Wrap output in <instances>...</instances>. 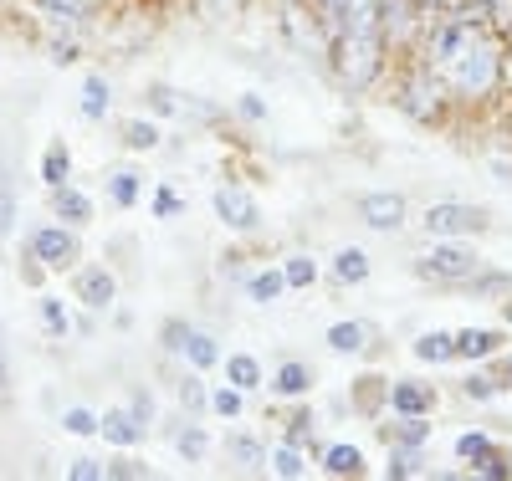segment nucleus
Instances as JSON below:
<instances>
[{
  "label": "nucleus",
  "instance_id": "obj_40",
  "mask_svg": "<svg viewBox=\"0 0 512 481\" xmlns=\"http://www.w3.org/2000/svg\"><path fill=\"white\" fill-rule=\"evenodd\" d=\"M472 471L487 476V481H507V476H512V451H507V456H502V451H487L482 461H472Z\"/></svg>",
  "mask_w": 512,
  "mask_h": 481
},
{
  "label": "nucleus",
  "instance_id": "obj_43",
  "mask_svg": "<svg viewBox=\"0 0 512 481\" xmlns=\"http://www.w3.org/2000/svg\"><path fill=\"white\" fill-rule=\"evenodd\" d=\"M67 476H72V481H108V461H98V456H77V461L67 466Z\"/></svg>",
  "mask_w": 512,
  "mask_h": 481
},
{
  "label": "nucleus",
  "instance_id": "obj_54",
  "mask_svg": "<svg viewBox=\"0 0 512 481\" xmlns=\"http://www.w3.org/2000/svg\"><path fill=\"white\" fill-rule=\"evenodd\" d=\"M502 323H507V328H512V297H507V302H502Z\"/></svg>",
  "mask_w": 512,
  "mask_h": 481
},
{
  "label": "nucleus",
  "instance_id": "obj_12",
  "mask_svg": "<svg viewBox=\"0 0 512 481\" xmlns=\"http://www.w3.org/2000/svg\"><path fill=\"white\" fill-rule=\"evenodd\" d=\"M497 348H502V333H497V328H461V333H456V359H466V364L492 359Z\"/></svg>",
  "mask_w": 512,
  "mask_h": 481
},
{
  "label": "nucleus",
  "instance_id": "obj_6",
  "mask_svg": "<svg viewBox=\"0 0 512 481\" xmlns=\"http://www.w3.org/2000/svg\"><path fill=\"white\" fill-rule=\"evenodd\" d=\"M26 251L41 261L47 272H72L77 261H82V241H77V226H67V221H52V226H36L31 231V241H26Z\"/></svg>",
  "mask_w": 512,
  "mask_h": 481
},
{
  "label": "nucleus",
  "instance_id": "obj_53",
  "mask_svg": "<svg viewBox=\"0 0 512 481\" xmlns=\"http://www.w3.org/2000/svg\"><path fill=\"white\" fill-rule=\"evenodd\" d=\"M497 384H502V389H512V354L502 359V379H497Z\"/></svg>",
  "mask_w": 512,
  "mask_h": 481
},
{
  "label": "nucleus",
  "instance_id": "obj_3",
  "mask_svg": "<svg viewBox=\"0 0 512 481\" xmlns=\"http://www.w3.org/2000/svg\"><path fill=\"white\" fill-rule=\"evenodd\" d=\"M446 98H451V87H446V77L431 67V62H415L410 67V77L400 82V113L405 118H415V123H436L441 118V108H446Z\"/></svg>",
  "mask_w": 512,
  "mask_h": 481
},
{
  "label": "nucleus",
  "instance_id": "obj_13",
  "mask_svg": "<svg viewBox=\"0 0 512 481\" xmlns=\"http://www.w3.org/2000/svg\"><path fill=\"white\" fill-rule=\"evenodd\" d=\"M52 215H57V221H67V226H88L93 221V200L82 195V190H72V185H57L52 190Z\"/></svg>",
  "mask_w": 512,
  "mask_h": 481
},
{
  "label": "nucleus",
  "instance_id": "obj_4",
  "mask_svg": "<svg viewBox=\"0 0 512 481\" xmlns=\"http://www.w3.org/2000/svg\"><path fill=\"white\" fill-rule=\"evenodd\" d=\"M425 236L431 241H466V236H482L492 221H487V210L482 205H466V200H436V205H425Z\"/></svg>",
  "mask_w": 512,
  "mask_h": 481
},
{
  "label": "nucleus",
  "instance_id": "obj_41",
  "mask_svg": "<svg viewBox=\"0 0 512 481\" xmlns=\"http://www.w3.org/2000/svg\"><path fill=\"white\" fill-rule=\"evenodd\" d=\"M287 446H313V410L287 415Z\"/></svg>",
  "mask_w": 512,
  "mask_h": 481
},
{
  "label": "nucleus",
  "instance_id": "obj_26",
  "mask_svg": "<svg viewBox=\"0 0 512 481\" xmlns=\"http://www.w3.org/2000/svg\"><path fill=\"white\" fill-rule=\"evenodd\" d=\"M364 343H369V323H333L328 328L333 354H364Z\"/></svg>",
  "mask_w": 512,
  "mask_h": 481
},
{
  "label": "nucleus",
  "instance_id": "obj_25",
  "mask_svg": "<svg viewBox=\"0 0 512 481\" xmlns=\"http://www.w3.org/2000/svg\"><path fill=\"white\" fill-rule=\"evenodd\" d=\"M267 471L272 476H282V481H297V476H308V456H303V446H277L272 456H267Z\"/></svg>",
  "mask_w": 512,
  "mask_h": 481
},
{
  "label": "nucleus",
  "instance_id": "obj_19",
  "mask_svg": "<svg viewBox=\"0 0 512 481\" xmlns=\"http://www.w3.org/2000/svg\"><path fill=\"white\" fill-rule=\"evenodd\" d=\"M139 195H144V174H139V169H113V174H108V200H113L118 210H134Z\"/></svg>",
  "mask_w": 512,
  "mask_h": 481
},
{
  "label": "nucleus",
  "instance_id": "obj_45",
  "mask_svg": "<svg viewBox=\"0 0 512 481\" xmlns=\"http://www.w3.org/2000/svg\"><path fill=\"white\" fill-rule=\"evenodd\" d=\"M16 221H21V205H16L11 185H0V241H6V236L16 231Z\"/></svg>",
  "mask_w": 512,
  "mask_h": 481
},
{
  "label": "nucleus",
  "instance_id": "obj_36",
  "mask_svg": "<svg viewBox=\"0 0 512 481\" xmlns=\"http://www.w3.org/2000/svg\"><path fill=\"white\" fill-rule=\"evenodd\" d=\"M226 456L241 461V466H267V446L246 441V435H231V441H226Z\"/></svg>",
  "mask_w": 512,
  "mask_h": 481
},
{
  "label": "nucleus",
  "instance_id": "obj_7",
  "mask_svg": "<svg viewBox=\"0 0 512 481\" xmlns=\"http://www.w3.org/2000/svg\"><path fill=\"white\" fill-rule=\"evenodd\" d=\"M210 205H216V215H221L226 231H241V236H246V231L262 226V205H256V195L241 190V185H221Z\"/></svg>",
  "mask_w": 512,
  "mask_h": 481
},
{
  "label": "nucleus",
  "instance_id": "obj_37",
  "mask_svg": "<svg viewBox=\"0 0 512 481\" xmlns=\"http://www.w3.org/2000/svg\"><path fill=\"white\" fill-rule=\"evenodd\" d=\"M210 410H216V415H226V420H236V415L246 410V389H236V384L216 389V395H210Z\"/></svg>",
  "mask_w": 512,
  "mask_h": 481
},
{
  "label": "nucleus",
  "instance_id": "obj_15",
  "mask_svg": "<svg viewBox=\"0 0 512 481\" xmlns=\"http://www.w3.org/2000/svg\"><path fill=\"white\" fill-rule=\"evenodd\" d=\"M272 389H277L282 400H303L308 389H313V369H308L303 359H287V364L272 374Z\"/></svg>",
  "mask_w": 512,
  "mask_h": 481
},
{
  "label": "nucleus",
  "instance_id": "obj_27",
  "mask_svg": "<svg viewBox=\"0 0 512 481\" xmlns=\"http://www.w3.org/2000/svg\"><path fill=\"white\" fill-rule=\"evenodd\" d=\"M282 292H287V277H282V267H267V272L246 277V297H251V302H262V308H267V302H277Z\"/></svg>",
  "mask_w": 512,
  "mask_h": 481
},
{
  "label": "nucleus",
  "instance_id": "obj_17",
  "mask_svg": "<svg viewBox=\"0 0 512 481\" xmlns=\"http://www.w3.org/2000/svg\"><path fill=\"white\" fill-rule=\"evenodd\" d=\"M67 180H72V149H67L62 139H52L47 154H41V185L57 190V185H67Z\"/></svg>",
  "mask_w": 512,
  "mask_h": 481
},
{
  "label": "nucleus",
  "instance_id": "obj_16",
  "mask_svg": "<svg viewBox=\"0 0 512 481\" xmlns=\"http://www.w3.org/2000/svg\"><path fill=\"white\" fill-rule=\"evenodd\" d=\"M400 425H379L384 446H425L431 441V425H425V415H395Z\"/></svg>",
  "mask_w": 512,
  "mask_h": 481
},
{
  "label": "nucleus",
  "instance_id": "obj_18",
  "mask_svg": "<svg viewBox=\"0 0 512 481\" xmlns=\"http://www.w3.org/2000/svg\"><path fill=\"white\" fill-rule=\"evenodd\" d=\"M226 384L246 389V395H251V389H262V384H267L262 359H256V354H231V359H226Z\"/></svg>",
  "mask_w": 512,
  "mask_h": 481
},
{
  "label": "nucleus",
  "instance_id": "obj_46",
  "mask_svg": "<svg viewBox=\"0 0 512 481\" xmlns=\"http://www.w3.org/2000/svg\"><path fill=\"white\" fill-rule=\"evenodd\" d=\"M180 210H185V200H180L175 190H169V185L154 195V215H159V221H169V215H180Z\"/></svg>",
  "mask_w": 512,
  "mask_h": 481
},
{
  "label": "nucleus",
  "instance_id": "obj_58",
  "mask_svg": "<svg viewBox=\"0 0 512 481\" xmlns=\"http://www.w3.org/2000/svg\"><path fill=\"white\" fill-rule=\"evenodd\" d=\"M282 6H287V0H282Z\"/></svg>",
  "mask_w": 512,
  "mask_h": 481
},
{
  "label": "nucleus",
  "instance_id": "obj_49",
  "mask_svg": "<svg viewBox=\"0 0 512 481\" xmlns=\"http://www.w3.org/2000/svg\"><path fill=\"white\" fill-rule=\"evenodd\" d=\"M128 410H134L144 425H154V395H149V389H134V400H128Z\"/></svg>",
  "mask_w": 512,
  "mask_h": 481
},
{
  "label": "nucleus",
  "instance_id": "obj_21",
  "mask_svg": "<svg viewBox=\"0 0 512 481\" xmlns=\"http://www.w3.org/2000/svg\"><path fill=\"white\" fill-rule=\"evenodd\" d=\"M82 118H88V123H103L108 118V108H113V87H108V77H88V82H82Z\"/></svg>",
  "mask_w": 512,
  "mask_h": 481
},
{
  "label": "nucleus",
  "instance_id": "obj_20",
  "mask_svg": "<svg viewBox=\"0 0 512 481\" xmlns=\"http://www.w3.org/2000/svg\"><path fill=\"white\" fill-rule=\"evenodd\" d=\"M180 354H185V364L190 369H216L221 364V343L216 338H210V333H200V328H190V338H185V348H180Z\"/></svg>",
  "mask_w": 512,
  "mask_h": 481
},
{
  "label": "nucleus",
  "instance_id": "obj_31",
  "mask_svg": "<svg viewBox=\"0 0 512 481\" xmlns=\"http://www.w3.org/2000/svg\"><path fill=\"white\" fill-rule=\"evenodd\" d=\"M282 277H287V292H303L318 282V261L313 256H287L282 261Z\"/></svg>",
  "mask_w": 512,
  "mask_h": 481
},
{
  "label": "nucleus",
  "instance_id": "obj_39",
  "mask_svg": "<svg viewBox=\"0 0 512 481\" xmlns=\"http://www.w3.org/2000/svg\"><path fill=\"white\" fill-rule=\"evenodd\" d=\"M98 425H103V420H98L93 410H82V405L62 410V430H67V435H98Z\"/></svg>",
  "mask_w": 512,
  "mask_h": 481
},
{
  "label": "nucleus",
  "instance_id": "obj_29",
  "mask_svg": "<svg viewBox=\"0 0 512 481\" xmlns=\"http://www.w3.org/2000/svg\"><path fill=\"white\" fill-rule=\"evenodd\" d=\"M36 313H41V328H47L57 343L72 338V318H67V308H62V297H41V302H36Z\"/></svg>",
  "mask_w": 512,
  "mask_h": 481
},
{
  "label": "nucleus",
  "instance_id": "obj_9",
  "mask_svg": "<svg viewBox=\"0 0 512 481\" xmlns=\"http://www.w3.org/2000/svg\"><path fill=\"white\" fill-rule=\"evenodd\" d=\"M72 292H77V302L88 313H103V308H113V302H118V282H113L108 267H77Z\"/></svg>",
  "mask_w": 512,
  "mask_h": 481
},
{
  "label": "nucleus",
  "instance_id": "obj_47",
  "mask_svg": "<svg viewBox=\"0 0 512 481\" xmlns=\"http://www.w3.org/2000/svg\"><path fill=\"white\" fill-rule=\"evenodd\" d=\"M185 338H190V323H180V318H169V323H164V348H169V354H180Z\"/></svg>",
  "mask_w": 512,
  "mask_h": 481
},
{
  "label": "nucleus",
  "instance_id": "obj_2",
  "mask_svg": "<svg viewBox=\"0 0 512 481\" xmlns=\"http://www.w3.org/2000/svg\"><path fill=\"white\" fill-rule=\"evenodd\" d=\"M384 36H369V31H338L328 41V57H333V72L349 93H364L369 82H379L384 72Z\"/></svg>",
  "mask_w": 512,
  "mask_h": 481
},
{
  "label": "nucleus",
  "instance_id": "obj_23",
  "mask_svg": "<svg viewBox=\"0 0 512 481\" xmlns=\"http://www.w3.org/2000/svg\"><path fill=\"white\" fill-rule=\"evenodd\" d=\"M379 405L390 410V384H384L379 374H364V379H359V389H354V410H359L364 420H374V415H379Z\"/></svg>",
  "mask_w": 512,
  "mask_h": 481
},
{
  "label": "nucleus",
  "instance_id": "obj_8",
  "mask_svg": "<svg viewBox=\"0 0 512 481\" xmlns=\"http://www.w3.org/2000/svg\"><path fill=\"white\" fill-rule=\"evenodd\" d=\"M359 221H364L369 231L395 236V231L405 226V195H395V190H374V195H364V200H359Z\"/></svg>",
  "mask_w": 512,
  "mask_h": 481
},
{
  "label": "nucleus",
  "instance_id": "obj_10",
  "mask_svg": "<svg viewBox=\"0 0 512 481\" xmlns=\"http://www.w3.org/2000/svg\"><path fill=\"white\" fill-rule=\"evenodd\" d=\"M103 425H98V435L108 446H118V451H134V446H144V435H149V425L128 410V405H113V410H103L98 415Z\"/></svg>",
  "mask_w": 512,
  "mask_h": 481
},
{
  "label": "nucleus",
  "instance_id": "obj_48",
  "mask_svg": "<svg viewBox=\"0 0 512 481\" xmlns=\"http://www.w3.org/2000/svg\"><path fill=\"white\" fill-rule=\"evenodd\" d=\"M52 62L57 67H72L77 62V41L72 36H52Z\"/></svg>",
  "mask_w": 512,
  "mask_h": 481
},
{
  "label": "nucleus",
  "instance_id": "obj_1",
  "mask_svg": "<svg viewBox=\"0 0 512 481\" xmlns=\"http://www.w3.org/2000/svg\"><path fill=\"white\" fill-rule=\"evenodd\" d=\"M502 67H507V57H502L497 31H482L461 57H451V62L441 67V77H446V87H451V98H461V103H487L497 87H502Z\"/></svg>",
  "mask_w": 512,
  "mask_h": 481
},
{
  "label": "nucleus",
  "instance_id": "obj_22",
  "mask_svg": "<svg viewBox=\"0 0 512 481\" xmlns=\"http://www.w3.org/2000/svg\"><path fill=\"white\" fill-rule=\"evenodd\" d=\"M369 251H359V246H344V251H338L333 256V277L338 282H344V287H359V282H369Z\"/></svg>",
  "mask_w": 512,
  "mask_h": 481
},
{
  "label": "nucleus",
  "instance_id": "obj_42",
  "mask_svg": "<svg viewBox=\"0 0 512 481\" xmlns=\"http://www.w3.org/2000/svg\"><path fill=\"white\" fill-rule=\"evenodd\" d=\"M185 103L175 98V87H164V82H154L149 87V113H159V118H169V113H180Z\"/></svg>",
  "mask_w": 512,
  "mask_h": 481
},
{
  "label": "nucleus",
  "instance_id": "obj_56",
  "mask_svg": "<svg viewBox=\"0 0 512 481\" xmlns=\"http://www.w3.org/2000/svg\"><path fill=\"white\" fill-rule=\"evenodd\" d=\"M0 338H6V323H0Z\"/></svg>",
  "mask_w": 512,
  "mask_h": 481
},
{
  "label": "nucleus",
  "instance_id": "obj_38",
  "mask_svg": "<svg viewBox=\"0 0 512 481\" xmlns=\"http://www.w3.org/2000/svg\"><path fill=\"white\" fill-rule=\"evenodd\" d=\"M390 476H420V446H390Z\"/></svg>",
  "mask_w": 512,
  "mask_h": 481
},
{
  "label": "nucleus",
  "instance_id": "obj_24",
  "mask_svg": "<svg viewBox=\"0 0 512 481\" xmlns=\"http://www.w3.org/2000/svg\"><path fill=\"white\" fill-rule=\"evenodd\" d=\"M323 471H328V476H364L369 466H364V451H359V446L338 441V446L323 451Z\"/></svg>",
  "mask_w": 512,
  "mask_h": 481
},
{
  "label": "nucleus",
  "instance_id": "obj_5",
  "mask_svg": "<svg viewBox=\"0 0 512 481\" xmlns=\"http://www.w3.org/2000/svg\"><path fill=\"white\" fill-rule=\"evenodd\" d=\"M482 272V256L466 241H431V251L415 256V277L431 282H472Z\"/></svg>",
  "mask_w": 512,
  "mask_h": 481
},
{
  "label": "nucleus",
  "instance_id": "obj_11",
  "mask_svg": "<svg viewBox=\"0 0 512 481\" xmlns=\"http://www.w3.org/2000/svg\"><path fill=\"white\" fill-rule=\"evenodd\" d=\"M431 410H436V384H420V379L390 384V415H425L431 420Z\"/></svg>",
  "mask_w": 512,
  "mask_h": 481
},
{
  "label": "nucleus",
  "instance_id": "obj_50",
  "mask_svg": "<svg viewBox=\"0 0 512 481\" xmlns=\"http://www.w3.org/2000/svg\"><path fill=\"white\" fill-rule=\"evenodd\" d=\"M241 118H251V123H256V118H267V103L256 98V93H241Z\"/></svg>",
  "mask_w": 512,
  "mask_h": 481
},
{
  "label": "nucleus",
  "instance_id": "obj_55",
  "mask_svg": "<svg viewBox=\"0 0 512 481\" xmlns=\"http://www.w3.org/2000/svg\"><path fill=\"white\" fill-rule=\"evenodd\" d=\"M472 6H482V11H492V6H497V0H472Z\"/></svg>",
  "mask_w": 512,
  "mask_h": 481
},
{
  "label": "nucleus",
  "instance_id": "obj_30",
  "mask_svg": "<svg viewBox=\"0 0 512 481\" xmlns=\"http://www.w3.org/2000/svg\"><path fill=\"white\" fill-rule=\"evenodd\" d=\"M36 11L47 16V21H57V26H77L82 21V11H88V0H36Z\"/></svg>",
  "mask_w": 512,
  "mask_h": 481
},
{
  "label": "nucleus",
  "instance_id": "obj_51",
  "mask_svg": "<svg viewBox=\"0 0 512 481\" xmlns=\"http://www.w3.org/2000/svg\"><path fill=\"white\" fill-rule=\"evenodd\" d=\"M0 405H11V369H6V343H0Z\"/></svg>",
  "mask_w": 512,
  "mask_h": 481
},
{
  "label": "nucleus",
  "instance_id": "obj_28",
  "mask_svg": "<svg viewBox=\"0 0 512 481\" xmlns=\"http://www.w3.org/2000/svg\"><path fill=\"white\" fill-rule=\"evenodd\" d=\"M123 149H134V154L159 149V123H149V118H128V123H123Z\"/></svg>",
  "mask_w": 512,
  "mask_h": 481
},
{
  "label": "nucleus",
  "instance_id": "obj_32",
  "mask_svg": "<svg viewBox=\"0 0 512 481\" xmlns=\"http://www.w3.org/2000/svg\"><path fill=\"white\" fill-rule=\"evenodd\" d=\"M180 410L185 415H205L210 410V395H205V384H200V369L190 379H180Z\"/></svg>",
  "mask_w": 512,
  "mask_h": 481
},
{
  "label": "nucleus",
  "instance_id": "obj_14",
  "mask_svg": "<svg viewBox=\"0 0 512 481\" xmlns=\"http://www.w3.org/2000/svg\"><path fill=\"white\" fill-rule=\"evenodd\" d=\"M410 354H415L420 364H451V359H456V333H441V328L420 333V338L410 343Z\"/></svg>",
  "mask_w": 512,
  "mask_h": 481
},
{
  "label": "nucleus",
  "instance_id": "obj_35",
  "mask_svg": "<svg viewBox=\"0 0 512 481\" xmlns=\"http://www.w3.org/2000/svg\"><path fill=\"white\" fill-rule=\"evenodd\" d=\"M487 451H497L487 430H466V435H456V456H461V461H482Z\"/></svg>",
  "mask_w": 512,
  "mask_h": 481
},
{
  "label": "nucleus",
  "instance_id": "obj_33",
  "mask_svg": "<svg viewBox=\"0 0 512 481\" xmlns=\"http://www.w3.org/2000/svg\"><path fill=\"white\" fill-rule=\"evenodd\" d=\"M175 451H180L185 461H205V451H210V435H205L200 425H185V430L175 435Z\"/></svg>",
  "mask_w": 512,
  "mask_h": 481
},
{
  "label": "nucleus",
  "instance_id": "obj_52",
  "mask_svg": "<svg viewBox=\"0 0 512 481\" xmlns=\"http://www.w3.org/2000/svg\"><path fill=\"white\" fill-rule=\"evenodd\" d=\"M210 6H216V11H226V16H236V11H241V0H210Z\"/></svg>",
  "mask_w": 512,
  "mask_h": 481
},
{
  "label": "nucleus",
  "instance_id": "obj_34",
  "mask_svg": "<svg viewBox=\"0 0 512 481\" xmlns=\"http://www.w3.org/2000/svg\"><path fill=\"white\" fill-rule=\"evenodd\" d=\"M461 395H466V400H477V405H487V400L502 395V384H497L492 374H466V379H461Z\"/></svg>",
  "mask_w": 512,
  "mask_h": 481
},
{
  "label": "nucleus",
  "instance_id": "obj_44",
  "mask_svg": "<svg viewBox=\"0 0 512 481\" xmlns=\"http://www.w3.org/2000/svg\"><path fill=\"white\" fill-rule=\"evenodd\" d=\"M108 476H113V481H149L154 471H149L144 461H134V456H118V461H108Z\"/></svg>",
  "mask_w": 512,
  "mask_h": 481
},
{
  "label": "nucleus",
  "instance_id": "obj_57",
  "mask_svg": "<svg viewBox=\"0 0 512 481\" xmlns=\"http://www.w3.org/2000/svg\"><path fill=\"white\" fill-rule=\"evenodd\" d=\"M507 47H512V31H507Z\"/></svg>",
  "mask_w": 512,
  "mask_h": 481
}]
</instances>
